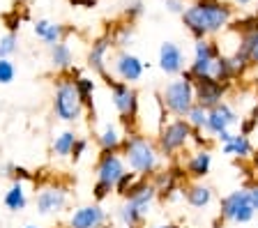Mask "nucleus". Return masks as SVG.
I'll list each match as a JSON object with an SVG mask.
<instances>
[{
	"label": "nucleus",
	"instance_id": "1",
	"mask_svg": "<svg viewBox=\"0 0 258 228\" xmlns=\"http://www.w3.org/2000/svg\"><path fill=\"white\" fill-rule=\"evenodd\" d=\"M180 17L194 39H205L224 33L231 26L235 19V7L226 0H191Z\"/></svg>",
	"mask_w": 258,
	"mask_h": 228
},
{
	"label": "nucleus",
	"instance_id": "2",
	"mask_svg": "<svg viewBox=\"0 0 258 228\" xmlns=\"http://www.w3.org/2000/svg\"><path fill=\"white\" fill-rule=\"evenodd\" d=\"M120 155H122L124 164H127V171L136 173L139 178H152L155 173L161 171V162H164L155 138L141 134V131L124 134Z\"/></svg>",
	"mask_w": 258,
	"mask_h": 228
},
{
	"label": "nucleus",
	"instance_id": "3",
	"mask_svg": "<svg viewBox=\"0 0 258 228\" xmlns=\"http://www.w3.org/2000/svg\"><path fill=\"white\" fill-rule=\"evenodd\" d=\"M83 102L70 74H60L53 81V115L60 122L74 125L83 118Z\"/></svg>",
	"mask_w": 258,
	"mask_h": 228
},
{
	"label": "nucleus",
	"instance_id": "4",
	"mask_svg": "<svg viewBox=\"0 0 258 228\" xmlns=\"http://www.w3.org/2000/svg\"><path fill=\"white\" fill-rule=\"evenodd\" d=\"M159 102L171 118H184V115L189 113V109L196 104L191 76H189L187 71H182V74L175 76L173 81H168L166 86L161 88Z\"/></svg>",
	"mask_w": 258,
	"mask_h": 228
},
{
	"label": "nucleus",
	"instance_id": "5",
	"mask_svg": "<svg viewBox=\"0 0 258 228\" xmlns=\"http://www.w3.org/2000/svg\"><path fill=\"white\" fill-rule=\"evenodd\" d=\"M191 134L194 129L187 125L184 118H171L166 125L157 131V138H155L161 157L173 159L180 152H187V147L191 145Z\"/></svg>",
	"mask_w": 258,
	"mask_h": 228
},
{
	"label": "nucleus",
	"instance_id": "6",
	"mask_svg": "<svg viewBox=\"0 0 258 228\" xmlns=\"http://www.w3.org/2000/svg\"><path fill=\"white\" fill-rule=\"evenodd\" d=\"M106 88L111 90L113 106H115V111H118L122 125L127 127V134L129 131H134L132 127H134V122L139 120V115H141V97H139V93H136L129 83H122V81H118V79L106 81Z\"/></svg>",
	"mask_w": 258,
	"mask_h": 228
},
{
	"label": "nucleus",
	"instance_id": "7",
	"mask_svg": "<svg viewBox=\"0 0 258 228\" xmlns=\"http://www.w3.org/2000/svg\"><path fill=\"white\" fill-rule=\"evenodd\" d=\"M224 53L221 51V44L215 39H196L194 42V55L191 62L187 65V74L191 76V81H199V79H212V69H215L217 58Z\"/></svg>",
	"mask_w": 258,
	"mask_h": 228
},
{
	"label": "nucleus",
	"instance_id": "8",
	"mask_svg": "<svg viewBox=\"0 0 258 228\" xmlns=\"http://www.w3.org/2000/svg\"><path fill=\"white\" fill-rule=\"evenodd\" d=\"M256 217V210L249 203L247 189H235L228 196H224L219 203V219L231 223H249Z\"/></svg>",
	"mask_w": 258,
	"mask_h": 228
},
{
	"label": "nucleus",
	"instance_id": "9",
	"mask_svg": "<svg viewBox=\"0 0 258 228\" xmlns=\"http://www.w3.org/2000/svg\"><path fill=\"white\" fill-rule=\"evenodd\" d=\"M145 67H150V65L143 62L139 55L127 49L115 51V55H113V60H111V69H113V74H115V79L122 83H129V86L143 79Z\"/></svg>",
	"mask_w": 258,
	"mask_h": 228
},
{
	"label": "nucleus",
	"instance_id": "10",
	"mask_svg": "<svg viewBox=\"0 0 258 228\" xmlns=\"http://www.w3.org/2000/svg\"><path fill=\"white\" fill-rule=\"evenodd\" d=\"M124 173H127V164H124L120 152L99 150L97 162H95V178L99 180V182H108V185L115 187V182H118Z\"/></svg>",
	"mask_w": 258,
	"mask_h": 228
},
{
	"label": "nucleus",
	"instance_id": "11",
	"mask_svg": "<svg viewBox=\"0 0 258 228\" xmlns=\"http://www.w3.org/2000/svg\"><path fill=\"white\" fill-rule=\"evenodd\" d=\"M228 88L226 83H219L215 79H199L194 81V99L199 106H203L205 111L219 106L221 102H226V95H228Z\"/></svg>",
	"mask_w": 258,
	"mask_h": 228
},
{
	"label": "nucleus",
	"instance_id": "12",
	"mask_svg": "<svg viewBox=\"0 0 258 228\" xmlns=\"http://www.w3.org/2000/svg\"><path fill=\"white\" fill-rule=\"evenodd\" d=\"M111 49H113L111 35H102V37L92 39L90 49H88V55H86V67L90 71H95L97 76H102L104 83L113 79V76L108 74V69H106V65H108L106 58H108V53H111Z\"/></svg>",
	"mask_w": 258,
	"mask_h": 228
},
{
	"label": "nucleus",
	"instance_id": "13",
	"mask_svg": "<svg viewBox=\"0 0 258 228\" xmlns=\"http://www.w3.org/2000/svg\"><path fill=\"white\" fill-rule=\"evenodd\" d=\"M108 214L102 203H88L72 210V214L67 217V228H104Z\"/></svg>",
	"mask_w": 258,
	"mask_h": 228
},
{
	"label": "nucleus",
	"instance_id": "14",
	"mask_svg": "<svg viewBox=\"0 0 258 228\" xmlns=\"http://www.w3.org/2000/svg\"><path fill=\"white\" fill-rule=\"evenodd\" d=\"M70 201V194L62 187H44L39 189V194L35 196V207L42 217H51V214H58L67 207Z\"/></svg>",
	"mask_w": 258,
	"mask_h": 228
},
{
	"label": "nucleus",
	"instance_id": "15",
	"mask_svg": "<svg viewBox=\"0 0 258 228\" xmlns=\"http://www.w3.org/2000/svg\"><path fill=\"white\" fill-rule=\"evenodd\" d=\"M159 69L166 76H180L184 69H187V58H184V51L180 44L175 42H164L159 46Z\"/></svg>",
	"mask_w": 258,
	"mask_h": 228
},
{
	"label": "nucleus",
	"instance_id": "16",
	"mask_svg": "<svg viewBox=\"0 0 258 228\" xmlns=\"http://www.w3.org/2000/svg\"><path fill=\"white\" fill-rule=\"evenodd\" d=\"M240 115H237V111L233 109L228 102H221L219 106H215V109L208 111V125H205V131H208L210 136H217L221 134V131L231 129V127L240 125Z\"/></svg>",
	"mask_w": 258,
	"mask_h": 228
},
{
	"label": "nucleus",
	"instance_id": "17",
	"mask_svg": "<svg viewBox=\"0 0 258 228\" xmlns=\"http://www.w3.org/2000/svg\"><path fill=\"white\" fill-rule=\"evenodd\" d=\"M182 169L189 180L201 182L212 169V150L210 147H194L187 155V159L182 162Z\"/></svg>",
	"mask_w": 258,
	"mask_h": 228
},
{
	"label": "nucleus",
	"instance_id": "18",
	"mask_svg": "<svg viewBox=\"0 0 258 228\" xmlns=\"http://www.w3.org/2000/svg\"><path fill=\"white\" fill-rule=\"evenodd\" d=\"M157 187L152 185V180H148V178H139L136 180V185L129 189V194L124 196V201H129V203H134L136 207H139L143 214H148L150 212V207H152V203L157 201Z\"/></svg>",
	"mask_w": 258,
	"mask_h": 228
},
{
	"label": "nucleus",
	"instance_id": "19",
	"mask_svg": "<svg viewBox=\"0 0 258 228\" xmlns=\"http://www.w3.org/2000/svg\"><path fill=\"white\" fill-rule=\"evenodd\" d=\"M182 196H184V201L191 207H196V210H203V207H208L210 203L215 201V191H212V187L203 185V180H201V182H189V185H184Z\"/></svg>",
	"mask_w": 258,
	"mask_h": 228
},
{
	"label": "nucleus",
	"instance_id": "20",
	"mask_svg": "<svg viewBox=\"0 0 258 228\" xmlns=\"http://www.w3.org/2000/svg\"><path fill=\"white\" fill-rule=\"evenodd\" d=\"M249 28L240 30V49L247 53V60L251 67H258V19L247 23Z\"/></svg>",
	"mask_w": 258,
	"mask_h": 228
},
{
	"label": "nucleus",
	"instance_id": "21",
	"mask_svg": "<svg viewBox=\"0 0 258 228\" xmlns=\"http://www.w3.org/2000/svg\"><path fill=\"white\" fill-rule=\"evenodd\" d=\"M32 30H35V35H37V37L46 44L48 49L62 42L64 33H67V30H64V26L48 21V19H37V21H35V26H32Z\"/></svg>",
	"mask_w": 258,
	"mask_h": 228
},
{
	"label": "nucleus",
	"instance_id": "22",
	"mask_svg": "<svg viewBox=\"0 0 258 228\" xmlns=\"http://www.w3.org/2000/svg\"><path fill=\"white\" fill-rule=\"evenodd\" d=\"M253 150H256V145H253L251 138L244 136V134H235L231 143L221 145V152L228 155V157H235L237 162H247V159H251Z\"/></svg>",
	"mask_w": 258,
	"mask_h": 228
},
{
	"label": "nucleus",
	"instance_id": "23",
	"mask_svg": "<svg viewBox=\"0 0 258 228\" xmlns=\"http://www.w3.org/2000/svg\"><path fill=\"white\" fill-rule=\"evenodd\" d=\"M122 141H124V134L120 131V127L113 125V122H106V125L99 129V134H97V145H99V150L120 152Z\"/></svg>",
	"mask_w": 258,
	"mask_h": 228
},
{
	"label": "nucleus",
	"instance_id": "24",
	"mask_svg": "<svg viewBox=\"0 0 258 228\" xmlns=\"http://www.w3.org/2000/svg\"><path fill=\"white\" fill-rule=\"evenodd\" d=\"M74 86H76V90H79V97H81V102H83V109L88 111L90 120H95V102H92V97H95V90H97L95 79L79 74L74 79Z\"/></svg>",
	"mask_w": 258,
	"mask_h": 228
},
{
	"label": "nucleus",
	"instance_id": "25",
	"mask_svg": "<svg viewBox=\"0 0 258 228\" xmlns=\"http://www.w3.org/2000/svg\"><path fill=\"white\" fill-rule=\"evenodd\" d=\"M51 67L60 74H67L74 67V53H72V46L64 39L55 46H51Z\"/></svg>",
	"mask_w": 258,
	"mask_h": 228
},
{
	"label": "nucleus",
	"instance_id": "26",
	"mask_svg": "<svg viewBox=\"0 0 258 228\" xmlns=\"http://www.w3.org/2000/svg\"><path fill=\"white\" fill-rule=\"evenodd\" d=\"M3 203H5V207L10 212L26 210V205H28V191H26V187H23V182H12L10 189L5 191V196H3Z\"/></svg>",
	"mask_w": 258,
	"mask_h": 228
},
{
	"label": "nucleus",
	"instance_id": "27",
	"mask_svg": "<svg viewBox=\"0 0 258 228\" xmlns=\"http://www.w3.org/2000/svg\"><path fill=\"white\" fill-rule=\"evenodd\" d=\"M145 217H148V214H143L134 203H129V201H124L122 205L118 207V221L122 223L124 228H141Z\"/></svg>",
	"mask_w": 258,
	"mask_h": 228
},
{
	"label": "nucleus",
	"instance_id": "28",
	"mask_svg": "<svg viewBox=\"0 0 258 228\" xmlns=\"http://www.w3.org/2000/svg\"><path fill=\"white\" fill-rule=\"evenodd\" d=\"M76 138H79V136H76V131H72V129H64V131H60V134H55L53 141H51V152H53V157H70Z\"/></svg>",
	"mask_w": 258,
	"mask_h": 228
},
{
	"label": "nucleus",
	"instance_id": "29",
	"mask_svg": "<svg viewBox=\"0 0 258 228\" xmlns=\"http://www.w3.org/2000/svg\"><path fill=\"white\" fill-rule=\"evenodd\" d=\"M111 35V42L113 46H118V49H127V46H132V42H134V26L129 21L124 23H118V26L113 28Z\"/></svg>",
	"mask_w": 258,
	"mask_h": 228
},
{
	"label": "nucleus",
	"instance_id": "30",
	"mask_svg": "<svg viewBox=\"0 0 258 228\" xmlns=\"http://www.w3.org/2000/svg\"><path fill=\"white\" fill-rule=\"evenodd\" d=\"M184 120H187V125L191 127L194 131H205V125H208V111H205L203 106H199V104H194L191 109H189V113L184 115Z\"/></svg>",
	"mask_w": 258,
	"mask_h": 228
},
{
	"label": "nucleus",
	"instance_id": "31",
	"mask_svg": "<svg viewBox=\"0 0 258 228\" xmlns=\"http://www.w3.org/2000/svg\"><path fill=\"white\" fill-rule=\"evenodd\" d=\"M19 51V35L7 33L5 37H0V58H12Z\"/></svg>",
	"mask_w": 258,
	"mask_h": 228
},
{
	"label": "nucleus",
	"instance_id": "32",
	"mask_svg": "<svg viewBox=\"0 0 258 228\" xmlns=\"http://www.w3.org/2000/svg\"><path fill=\"white\" fill-rule=\"evenodd\" d=\"M136 180H139V175L132 173V171H127V173H124L122 178L115 182V187H113V194H118V196H122V198H124V196L129 194V189L136 185Z\"/></svg>",
	"mask_w": 258,
	"mask_h": 228
},
{
	"label": "nucleus",
	"instance_id": "33",
	"mask_svg": "<svg viewBox=\"0 0 258 228\" xmlns=\"http://www.w3.org/2000/svg\"><path fill=\"white\" fill-rule=\"evenodd\" d=\"M16 76V67L10 58H0V86H10Z\"/></svg>",
	"mask_w": 258,
	"mask_h": 228
},
{
	"label": "nucleus",
	"instance_id": "34",
	"mask_svg": "<svg viewBox=\"0 0 258 228\" xmlns=\"http://www.w3.org/2000/svg\"><path fill=\"white\" fill-rule=\"evenodd\" d=\"M111 194H113V185L95 180V185H92V198H95V203H104L106 198H111Z\"/></svg>",
	"mask_w": 258,
	"mask_h": 228
},
{
	"label": "nucleus",
	"instance_id": "35",
	"mask_svg": "<svg viewBox=\"0 0 258 228\" xmlns=\"http://www.w3.org/2000/svg\"><path fill=\"white\" fill-rule=\"evenodd\" d=\"M5 171H7V178H12V182H23V180H32V175L28 173L23 166H16V164H7L5 166Z\"/></svg>",
	"mask_w": 258,
	"mask_h": 228
},
{
	"label": "nucleus",
	"instance_id": "36",
	"mask_svg": "<svg viewBox=\"0 0 258 228\" xmlns=\"http://www.w3.org/2000/svg\"><path fill=\"white\" fill-rule=\"evenodd\" d=\"M86 150H88V138L79 136V138H76V143H74V147H72L70 159H72L74 164H79L81 159H83V155H86Z\"/></svg>",
	"mask_w": 258,
	"mask_h": 228
},
{
	"label": "nucleus",
	"instance_id": "37",
	"mask_svg": "<svg viewBox=\"0 0 258 228\" xmlns=\"http://www.w3.org/2000/svg\"><path fill=\"white\" fill-rule=\"evenodd\" d=\"M141 14H143V3H141V0H134V3L124 10V19H127L129 23H134Z\"/></svg>",
	"mask_w": 258,
	"mask_h": 228
},
{
	"label": "nucleus",
	"instance_id": "38",
	"mask_svg": "<svg viewBox=\"0 0 258 228\" xmlns=\"http://www.w3.org/2000/svg\"><path fill=\"white\" fill-rule=\"evenodd\" d=\"M258 127V120L253 118H247V120H240V134L244 136H251V131Z\"/></svg>",
	"mask_w": 258,
	"mask_h": 228
},
{
	"label": "nucleus",
	"instance_id": "39",
	"mask_svg": "<svg viewBox=\"0 0 258 228\" xmlns=\"http://www.w3.org/2000/svg\"><path fill=\"white\" fill-rule=\"evenodd\" d=\"M247 194H249V203H251V207L258 212V180H253L251 185L247 187Z\"/></svg>",
	"mask_w": 258,
	"mask_h": 228
},
{
	"label": "nucleus",
	"instance_id": "40",
	"mask_svg": "<svg viewBox=\"0 0 258 228\" xmlns=\"http://www.w3.org/2000/svg\"><path fill=\"white\" fill-rule=\"evenodd\" d=\"M184 0H166V10L171 12V14H182L184 12Z\"/></svg>",
	"mask_w": 258,
	"mask_h": 228
},
{
	"label": "nucleus",
	"instance_id": "41",
	"mask_svg": "<svg viewBox=\"0 0 258 228\" xmlns=\"http://www.w3.org/2000/svg\"><path fill=\"white\" fill-rule=\"evenodd\" d=\"M5 21H7V28H10V33H16L19 30V23H21V19H19V12H14V14H7L5 17Z\"/></svg>",
	"mask_w": 258,
	"mask_h": 228
},
{
	"label": "nucleus",
	"instance_id": "42",
	"mask_svg": "<svg viewBox=\"0 0 258 228\" xmlns=\"http://www.w3.org/2000/svg\"><path fill=\"white\" fill-rule=\"evenodd\" d=\"M233 136H235V134H233L231 129H226V131H221V134H217V136H215V141H217V143H221V145H226V143H231V141H233Z\"/></svg>",
	"mask_w": 258,
	"mask_h": 228
},
{
	"label": "nucleus",
	"instance_id": "43",
	"mask_svg": "<svg viewBox=\"0 0 258 228\" xmlns=\"http://www.w3.org/2000/svg\"><path fill=\"white\" fill-rule=\"evenodd\" d=\"M74 7H83V10H92L97 5V0H70Z\"/></svg>",
	"mask_w": 258,
	"mask_h": 228
},
{
	"label": "nucleus",
	"instance_id": "44",
	"mask_svg": "<svg viewBox=\"0 0 258 228\" xmlns=\"http://www.w3.org/2000/svg\"><path fill=\"white\" fill-rule=\"evenodd\" d=\"M251 173H253V180H258V147L253 150V155H251Z\"/></svg>",
	"mask_w": 258,
	"mask_h": 228
},
{
	"label": "nucleus",
	"instance_id": "45",
	"mask_svg": "<svg viewBox=\"0 0 258 228\" xmlns=\"http://www.w3.org/2000/svg\"><path fill=\"white\" fill-rule=\"evenodd\" d=\"M251 3H256V0H237V5H251Z\"/></svg>",
	"mask_w": 258,
	"mask_h": 228
},
{
	"label": "nucleus",
	"instance_id": "46",
	"mask_svg": "<svg viewBox=\"0 0 258 228\" xmlns=\"http://www.w3.org/2000/svg\"><path fill=\"white\" fill-rule=\"evenodd\" d=\"M253 120H258V106H256V111H253V115H251Z\"/></svg>",
	"mask_w": 258,
	"mask_h": 228
},
{
	"label": "nucleus",
	"instance_id": "47",
	"mask_svg": "<svg viewBox=\"0 0 258 228\" xmlns=\"http://www.w3.org/2000/svg\"><path fill=\"white\" fill-rule=\"evenodd\" d=\"M171 228H187V226H180V223H171Z\"/></svg>",
	"mask_w": 258,
	"mask_h": 228
},
{
	"label": "nucleus",
	"instance_id": "48",
	"mask_svg": "<svg viewBox=\"0 0 258 228\" xmlns=\"http://www.w3.org/2000/svg\"><path fill=\"white\" fill-rule=\"evenodd\" d=\"M155 228H171V223H166V226H155Z\"/></svg>",
	"mask_w": 258,
	"mask_h": 228
},
{
	"label": "nucleus",
	"instance_id": "49",
	"mask_svg": "<svg viewBox=\"0 0 258 228\" xmlns=\"http://www.w3.org/2000/svg\"><path fill=\"white\" fill-rule=\"evenodd\" d=\"M23 228H39V226H32V223H28V226H23Z\"/></svg>",
	"mask_w": 258,
	"mask_h": 228
},
{
	"label": "nucleus",
	"instance_id": "50",
	"mask_svg": "<svg viewBox=\"0 0 258 228\" xmlns=\"http://www.w3.org/2000/svg\"><path fill=\"white\" fill-rule=\"evenodd\" d=\"M256 5H258V0H256Z\"/></svg>",
	"mask_w": 258,
	"mask_h": 228
}]
</instances>
